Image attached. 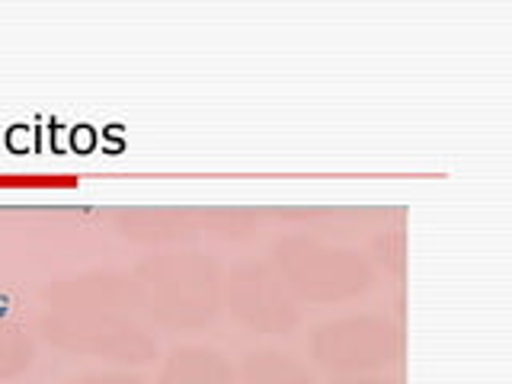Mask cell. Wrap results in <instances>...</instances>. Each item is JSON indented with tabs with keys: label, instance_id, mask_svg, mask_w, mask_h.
<instances>
[{
	"label": "cell",
	"instance_id": "cell-1",
	"mask_svg": "<svg viewBox=\"0 0 512 384\" xmlns=\"http://www.w3.org/2000/svg\"><path fill=\"white\" fill-rule=\"evenodd\" d=\"M276 266L285 288L308 301H346L372 285V269L362 256L308 237L282 240L276 247Z\"/></svg>",
	"mask_w": 512,
	"mask_h": 384
},
{
	"label": "cell",
	"instance_id": "cell-2",
	"mask_svg": "<svg viewBox=\"0 0 512 384\" xmlns=\"http://www.w3.org/2000/svg\"><path fill=\"white\" fill-rule=\"evenodd\" d=\"M311 352L330 372H375L397 362L400 333L391 320L375 314L343 317L317 327Z\"/></svg>",
	"mask_w": 512,
	"mask_h": 384
},
{
	"label": "cell",
	"instance_id": "cell-3",
	"mask_svg": "<svg viewBox=\"0 0 512 384\" xmlns=\"http://www.w3.org/2000/svg\"><path fill=\"white\" fill-rule=\"evenodd\" d=\"M231 301L237 317L260 333H288L298 324L295 301L285 282L266 266H244L234 276Z\"/></svg>",
	"mask_w": 512,
	"mask_h": 384
},
{
	"label": "cell",
	"instance_id": "cell-4",
	"mask_svg": "<svg viewBox=\"0 0 512 384\" xmlns=\"http://www.w3.org/2000/svg\"><path fill=\"white\" fill-rule=\"evenodd\" d=\"M164 384H231V368L212 349H186L173 356Z\"/></svg>",
	"mask_w": 512,
	"mask_h": 384
},
{
	"label": "cell",
	"instance_id": "cell-5",
	"mask_svg": "<svg viewBox=\"0 0 512 384\" xmlns=\"http://www.w3.org/2000/svg\"><path fill=\"white\" fill-rule=\"evenodd\" d=\"M244 372H247V384H314L311 372L301 362L272 349L247 356Z\"/></svg>",
	"mask_w": 512,
	"mask_h": 384
},
{
	"label": "cell",
	"instance_id": "cell-6",
	"mask_svg": "<svg viewBox=\"0 0 512 384\" xmlns=\"http://www.w3.org/2000/svg\"><path fill=\"white\" fill-rule=\"evenodd\" d=\"M84 384H138V381H132V378H93Z\"/></svg>",
	"mask_w": 512,
	"mask_h": 384
},
{
	"label": "cell",
	"instance_id": "cell-7",
	"mask_svg": "<svg viewBox=\"0 0 512 384\" xmlns=\"http://www.w3.org/2000/svg\"><path fill=\"white\" fill-rule=\"evenodd\" d=\"M340 384H391V381H381V378H349V381H340Z\"/></svg>",
	"mask_w": 512,
	"mask_h": 384
}]
</instances>
